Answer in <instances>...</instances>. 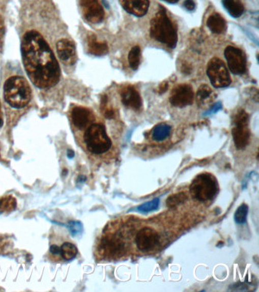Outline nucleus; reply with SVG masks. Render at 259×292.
<instances>
[{
  "mask_svg": "<svg viewBox=\"0 0 259 292\" xmlns=\"http://www.w3.org/2000/svg\"><path fill=\"white\" fill-rule=\"evenodd\" d=\"M21 55L24 69L36 87H53L60 81V68L53 52L44 37L30 31L21 41Z\"/></svg>",
  "mask_w": 259,
  "mask_h": 292,
  "instance_id": "f257e3e1",
  "label": "nucleus"
},
{
  "mask_svg": "<svg viewBox=\"0 0 259 292\" xmlns=\"http://www.w3.org/2000/svg\"><path fill=\"white\" fill-rule=\"evenodd\" d=\"M150 34L152 38L170 48L177 46V29L163 8L159 9L151 21Z\"/></svg>",
  "mask_w": 259,
  "mask_h": 292,
  "instance_id": "f03ea898",
  "label": "nucleus"
},
{
  "mask_svg": "<svg viewBox=\"0 0 259 292\" xmlns=\"http://www.w3.org/2000/svg\"><path fill=\"white\" fill-rule=\"evenodd\" d=\"M4 97L12 108H24L32 98L30 86L22 77H11L4 85Z\"/></svg>",
  "mask_w": 259,
  "mask_h": 292,
  "instance_id": "7ed1b4c3",
  "label": "nucleus"
},
{
  "mask_svg": "<svg viewBox=\"0 0 259 292\" xmlns=\"http://www.w3.org/2000/svg\"><path fill=\"white\" fill-rule=\"evenodd\" d=\"M84 140L88 150L95 154H104L112 146V142L106 134L104 126L100 123H92L87 128Z\"/></svg>",
  "mask_w": 259,
  "mask_h": 292,
  "instance_id": "20e7f679",
  "label": "nucleus"
},
{
  "mask_svg": "<svg viewBox=\"0 0 259 292\" xmlns=\"http://www.w3.org/2000/svg\"><path fill=\"white\" fill-rule=\"evenodd\" d=\"M192 197L205 202L211 200L218 192V184L214 176L208 173L197 176L189 187Z\"/></svg>",
  "mask_w": 259,
  "mask_h": 292,
  "instance_id": "39448f33",
  "label": "nucleus"
},
{
  "mask_svg": "<svg viewBox=\"0 0 259 292\" xmlns=\"http://www.w3.org/2000/svg\"><path fill=\"white\" fill-rule=\"evenodd\" d=\"M232 129L233 139L237 149H244L249 145L250 132L249 129V115L241 109L236 114Z\"/></svg>",
  "mask_w": 259,
  "mask_h": 292,
  "instance_id": "423d86ee",
  "label": "nucleus"
},
{
  "mask_svg": "<svg viewBox=\"0 0 259 292\" xmlns=\"http://www.w3.org/2000/svg\"><path fill=\"white\" fill-rule=\"evenodd\" d=\"M207 74L211 84L215 88L227 87L231 83L227 68L220 59L214 57L208 64Z\"/></svg>",
  "mask_w": 259,
  "mask_h": 292,
  "instance_id": "0eeeda50",
  "label": "nucleus"
},
{
  "mask_svg": "<svg viewBox=\"0 0 259 292\" xmlns=\"http://www.w3.org/2000/svg\"><path fill=\"white\" fill-rule=\"evenodd\" d=\"M126 250L124 242L117 234H109L101 239L98 246L100 254L104 257L113 258L120 256Z\"/></svg>",
  "mask_w": 259,
  "mask_h": 292,
  "instance_id": "6e6552de",
  "label": "nucleus"
},
{
  "mask_svg": "<svg viewBox=\"0 0 259 292\" xmlns=\"http://www.w3.org/2000/svg\"><path fill=\"white\" fill-rule=\"evenodd\" d=\"M135 244L141 251L146 253L152 251L160 244V235L153 228L146 227L137 233Z\"/></svg>",
  "mask_w": 259,
  "mask_h": 292,
  "instance_id": "1a4fd4ad",
  "label": "nucleus"
},
{
  "mask_svg": "<svg viewBox=\"0 0 259 292\" xmlns=\"http://www.w3.org/2000/svg\"><path fill=\"white\" fill-rule=\"evenodd\" d=\"M229 70L235 75H241L246 70V58L241 49L237 47H226L224 52Z\"/></svg>",
  "mask_w": 259,
  "mask_h": 292,
  "instance_id": "9d476101",
  "label": "nucleus"
},
{
  "mask_svg": "<svg viewBox=\"0 0 259 292\" xmlns=\"http://www.w3.org/2000/svg\"><path fill=\"white\" fill-rule=\"evenodd\" d=\"M193 89L189 85L181 84L176 86L171 92L170 101L172 106L184 108L193 103Z\"/></svg>",
  "mask_w": 259,
  "mask_h": 292,
  "instance_id": "9b49d317",
  "label": "nucleus"
},
{
  "mask_svg": "<svg viewBox=\"0 0 259 292\" xmlns=\"http://www.w3.org/2000/svg\"><path fill=\"white\" fill-rule=\"evenodd\" d=\"M81 8L84 18L94 24L101 22L104 11L98 0H81Z\"/></svg>",
  "mask_w": 259,
  "mask_h": 292,
  "instance_id": "f8f14e48",
  "label": "nucleus"
},
{
  "mask_svg": "<svg viewBox=\"0 0 259 292\" xmlns=\"http://www.w3.org/2000/svg\"><path fill=\"white\" fill-rule=\"evenodd\" d=\"M71 117L74 126L78 129H84L93 123L95 118L91 110L83 107L73 108L71 113Z\"/></svg>",
  "mask_w": 259,
  "mask_h": 292,
  "instance_id": "ddd939ff",
  "label": "nucleus"
},
{
  "mask_svg": "<svg viewBox=\"0 0 259 292\" xmlns=\"http://www.w3.org/2000/svg\"><path fill=\"white\" fill-rule=\"evenodd\" d=\"M56 51L60 60L66 65H73L76 62V50L73 43L63 38L56 44Z\"/></svg>",
  "mask_w": 259,
  "mask_h": 292,
  "instance_id": "4468645a",
  "label": "nucleus"
},
{
  "mask_svg": "<svg viewBox=\"0 0 259 292\" xmlns=\"http://www.w3.org/2000/svg\"><path fill=\"white\" fill-rule=\"evenodd\" d=\"M122 102L125 106L138 111L141 108L142 101L141 96L135 87L132 86H124L120 91Z\"/></svg>",
  "mask_w": 259,
  "mask_h": 292,
  "instance_id": "2eb2a0df",
  "label": "nucleus"
},
{
  "mask_svg": "<svg viewBox=\"0 0 259 292\" xmlns=\"http://www.w3.org/2000/svg\"><path fill=\"white\" fill-rule=\"evenodd\" d=\"M119 2L126 12L135 16H144L149 10V0H119Z\"/></svg>",
  "mask_w": 259,
  "mask_h": 292,
  "instance_id": "dca6fc26",
  "label": "nucleus"
},
{
  "mask_svg": "<svg viewBox=\"0 0 259 292\" xmlns=\"http://www.w3.org/2000/svg\"><path fill=\"white\" fill-rule=\"evenodd\" d=\"M216 94L208 85H202L197 91L196 101L200 108H207L214 102Z\"/></svg>",
  "mask_w": 259,
  "mask_h": 292,
  "instance_id": "f3484780",
  "label": "nucleus"
},
{
  "mask_svg": "<svg viewBox=\"0 0 259 292\" xmlns=\"http://www.w3.org/2000/svg\"><path fill=\"white\" fill-rule=\"evenodd\" d=\"M87 45L89 52L94 56H104L108 52V46L105 42L98 41L96 35H90L88 37Z\"/></svg>",
  "mask_w": 259,
  "mask_h": 292,
  "instance_id": "a211bd4d",
  "label": "nucleus"
},
{
  "mask_svg": "<svg viewBox=\"0 0 259 292\" xmlns=\"http://www.w3.org/2000/svg\"><path fill=\"white\" fill-rule=\"evenodd\" d=\"M207 25L214 34H223L226 30V23L224 18L218 13H214L208 18Z\"/></svg>",
  "mask_w": 259,
  "mask_h": 292,
  "instance_id": "6ab92c4d",
  "label": "nucleus"
},
{
  "mask_svg": "<svg viewBox=\"0 0 259 292\" xmlns=\"http://www.w3.org/2000/svg\"><path fill=\"white\" fill-rule=\"evenodd\" d=\"M222 4L234 18H239L244 12V6L240 0H222Z\"/></svg>",
  "mask_w": 259,
  "mask_h": 292,
  "instance_id": "aec40b11",
  "label": "nucleus"
},
{
  "mask_svg": "<svg viewBox=\"0 0 259 292\" xmlns=\"http://www.w3.org/2000/svg\"><path fill=\"white\" fill-rule=\"evenodd\" d=\"M171 126L166 123H160L154 128L152 139L155 141L161 142L167 139L171 134Z\"/></svg>",
  "mask_w": 259,
  "mask_h": 292,
  "instance_id": "412c9836",
  "label": "nucleus"
},
{
  "mask_svg": "<svg viewBox=\"0 0 259 292\" xmlns=\"http://www.w3.org/2000/svg\"><path fill=\"white\" fill-rule=\"evenodd\" d=\"M78 253V249L73 244L65 242L60 247V255L66 261L72 260Z\"/></svg>",
  "mask_w": 259,
  "mask_h": 292,
  "instance_id": "4be33fe9",
  "label": "nucleus"
},
{
  "mask_svg": "<svg viewBox=\"0 0 259 292\" xmlns=\"http://www.w3.org/2000/svg\"><path fill=\"white\" fill-rule=\"evenodd\" d=\"M16 206V199L13 196H5L0 199V213H10L14 211Z\"/></svg>",
  "mask_w": 259,
  "mask_h": 292,
  "instance_id": "5701e85b",
  "label": "nucleus"
},
{
  "mask_svg": "<svg viewBox=\"0 0 259 292\" xmlns=\"http://www.w3.org/2000/svg\"><path fill=\"white\" fill-rule=\"evenodd\" d=\"M129 63L133 70L138 69L141 63V49L139 46H135L131 49L129 54Z\"/></svg>",
  "mask_w": 259,
  "mask_h": 292,
  "instance_id": "b1692460",
  "label": "nucleus"
},
{
  "mask_svg": "<svg viewBox=\"0 0 259 292\" xmlns=\"http://www.w3.org/2000/svg\"><path fill=\"white\" fill-rule=\"evenodd\" d=\"M159 205H160V199L155 198V199H152V201H149V202L138 205L135 210L141 213H151V211L157 209Z\"/></svg>",
  "mask_w": 259,
  "mask_h": 292,
  "instance_id": "393cba45",
  "label": "nucleus"
},
{
  "mask_svg": "<svg viewBox=\"0 0 259 292\" xmlns=\"http://www.w3.org/2000/svg\"><path fill=\"white\" fill-rule=\"evenodd\" d=\"M248 211H249V207L246 204L243 203L237 208L234 215V219L237 224L243 225L246 222L247 219Z\"/></svg>",
  "mask_w": 259,
  "mask_h": 292,
  "instance_id": "a878e982",
  "label": "nucleus"
},
{
  "mask_svg": "<svg viewBox=\"0 0 259 292\" xmlns=\"http://www.w3.org/2000/svg\"><path fill=\"white\" fill-rule=\"evenodd\" d=\"M186 199H187V197H186L184 193L174 194L166 199V205L169 207H175L184 202Z\"/></svg>",
  "mask_w": 259,
  "mask_h": 292,
  "instance_id": "bb28decb",
  "label": "nucleus"
},
{
  "mask_svg": "<svg viewBox=\"0 0 259 292\" xmlns=\"http://www.w3.org/2000/svg\"><path fill=\"white\" fill-rule=\"evenodd\" d=\"M69 230L72 233V236L77 235L78 234L82 232L83 226L80 222H70L69 224Z\"/></svg>",
  "mask_w": 259,
  "mask_h": 292,
  "instance_id": "cd10ccee",
  "label": "nucleus"
},
{
  "mask_svg": "<svg viewBox=\"0 0 259 292\" xmlns=\"http://www.w3.org/2000/svg\"><path fill=\"white\" fill-rule=\"evenodd\" d=\"M249 284L243 283V282H238L235 285H231L229 288V291H249Z\"/></svg>",
  "mask_w": 259,
  "mask_h": 292,
  "instance_id": "c85d7f7f",
  "label": "nucleus"
},
{
  "mask_svg": "<svg viewBox=\"0 0 259 292\" xmlns=\"http://www.w3.org/2000/svg\"><path fill=\"white\" fill-rule=\"evenodd\" d=\"M4 37H5L4 22H3V18H2L1 15H0V49H1L2 47H3V42H4Z\"/></svg>",
  "mask_w": 259,
  "mask_h": 292,
  "instance_id": "c756f323",
  "label": "nucleus"
},
{
  "mask_svg": "<svg viewBox=\"0 0 259 292\" xmlns=\"http://www.w3.org/2000/svg\"><path fill=\"white\" fill-rule=\"evenodd\" d=\"M222 108V104L220 102L216 103L215 104L213 105L212 108L206 113V115H210V114H215L217 111H220Z\"/></svg>",
  "mask_w": 259,
  "mask_h": 292,
  "instance_id": "7c9ffc66",
  "label": "nucleus"
},
{
  "mask_svg": "<svg viewBox=\"0 0 259 292\" xmlns=\"http://www.w3.org/2000/svg\"><path fill=\"white\" fill-rule=\"evenodd\" d=\"M183 6L188 11H193L195 8V4L193 0H186L183 3Z\"/></svg>",
  "mask_w": 259,
  "mask_h": 292,
  "instance_id": "2f4dec72",
  "label": "nucleus"
},
{
  "mask_svg": "<svg viewBox=\"0 0 259 292\" xmlns=\"http://www.w3.org/2000/svg\"><path fill=\"white\" fill-rule=\"evenodd\" d=\"M167 89L168 83H166V82H163V83L159 86L158 89H157V92H158L159 94L164 93V92H166Z\"/></svg>",
  "mask_w": 259,
  "mask_h": 292,
  "instance_id": "473e14b6",
  "label": "nucleus"
},
{
  "mask_svg": "<svg viewBox=\"0 0 259 292\" xmlns=\"http://www.w3.org/2000/svg\"><path fill=\"white\" fill-rule=\"evenodd\" d=\"M50 251L53 255H60V247L56 245H52L50 247Z\"/></svg>",
  "mask_w": 259,
  "mask_h": 292,
  "instance_id": "72a5a7b5",
  "label": "nucleus"
},
{
  "mask_svg": "<svg viewBox=\"0 0 259 292\" xmlns=\"http://www.w3.org/2000/svg\"><path fill=\"white\" fill-rule=\"evenodd\" d=\"M67 156L69 158H72V157L75 156V153H74V151H72V150H68Z\"/></svg>",
  "mask_w": 259,
  "mask_h": 292,
  "instance_id": "f704fd0d",
  "label": "nucleus"
},
{
  "mask_svg": "<svg viewBox=\"0 0 259 292\" xmlns=\"http://www.w3.org/2000/svg\"><path fill=\"white\" fill-rule=\"evenodd\" d=\"M86 177H84V176H79V177H78V180H77V182H78V183H79V182H81V183H84Z\"/></svg>",
  "mask_w": 259,
  "mask_h": 292,
  "instance_id": "c9c22d12",
  "label": "nucleus"
},
{
  "mask_svg": "<svg viewBox=\"0 0 259 292\" xmlns=\"http://www.w3.org/2000/svg\"><path fill=\"white\" fill-rule=\"evenodd\" d=\"M3 125V117H2L1 105H0V129Z\"/></svg>",
  "mask_w": 259,
  "mask_h": 292,
  "instance_id": "e433bc0d",
  "label": "nucleus"
},
{
  "mask_svg": "<svg viewBox=\"0 0 259 292\" xmlns=\"http://www.w3.org/2000/svg\"><path fill=\"white\" fill-rule=\"evenodd\" d=\"M164 1L167 2V3H174L178 2V0H164Z\"/></svg>",
  "mask_w": 259,
  "mask_h": 292,
  "instance_id": "4c0bfd02",
  "label": "nucleus"
}]
</instances>
